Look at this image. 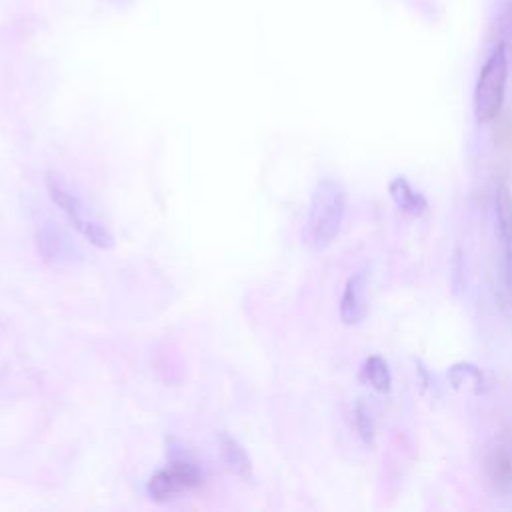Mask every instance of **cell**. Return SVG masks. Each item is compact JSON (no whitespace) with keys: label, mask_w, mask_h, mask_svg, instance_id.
I'll list each match as a JSON object with an SVG mask.
<instances>
[{"label":"cell","mask_w":512,"mask_h":512,"mask_svg":"<svg viewBox=\"0 0 512 512\" xmlns=\"http://www.w3.org/2000/svg\"><path fill=\"white\" fill-rule=\"evenodd\" d=\"M346 212V192L338 180L324 178L314 186L308 218L304 226V242L310 250L328 248L342 228Z\"/></svg>","instance_id":"obj_1"},{"label":"cell","mask_w":512,"mask_h":512,"mask_svg":"<svg viewBox=\"0 0 512 512\" xmlns=\"http://www.w3.org/2000/svg\"><path fill=\"white\" fill-rule=\"evenodd\" d=\"M506 80H508V48L498 42L486 62L482 64V70L478 74L474 94H472V108L474 118L480 124L492 122L504 104L506 94Z\"/></svg>","instance_id":"obj_2"},{"label":"cell","mask_w":512,"mask_h":512,"mask_svg":"<svg viewBox=\"0 0 512 512\" xmlns=\"http://www.w3.org/2000/svg\"><path fill=\"white\" fill-rule=\"evenodd\" d=\"M46 186H48V194L52 198V202L64 212V216L68 218V222L94 246L98 248H110L114 244L112 234L108 232L106 226H102L98 220L92 218V214L88 212V208L84 206V202L56 176V174H48L46 178Z\"/></svg>","instance_id":"obj_3"},{"label":"cell","mask_w":512,"mask_h":512,"mask_svg":"<svg viewBox=\"0 0 512 512\" xmlns=\"http://www.w3.org/2000/svg\"><path fill=\"white\" fill-rule=\"evenodd\" d=\"M202 482L200 468L188 458H172L170 468L158 470L148 480V496L156 502H166L180 492H186Z\"/></svg>","instance_id":"obj_4"},{"label":"cell","mask_w":512,"mask_h":512,"mask_svg":"<svg viewBox=\"0 0 512 512\" xmlns=\"http://www.w3.org/2000/svg\"><path fill=\"white\" fill-rule=\"evenodd\" d=\"M494 216L500 242V266L502 284L506 292H512V192L506 184H498L494 192Z\"/></svg>","instance_id":"obj_5"},{"label":"cell","mask_w":512,"mask_h":512,"mask_svg":"<svg viewBox=\"0 0 512 512\" xmlns=\"http://www.w3.org/2000/svg\"><path fill=\"white\" fill-rule=\"evenodd\" d=\"M366 284H368V270H356L344 286L340 298V320L346 326H356L366 316Z\"/></svg>","instance_id":"obj_6"},{"label":"cell","mask_w":512,"mask_h":512,"mask_svg":"<svg viewBox=\"0 0 512 512\" xmlns=\"http://www.w3.org/2000/svg\"><path fill=\"white\" fill-rule=\"evenodd\" d=\"M216 440H218V450H220V458H222L224 466L238 478H242L246 482L252 480V462H250L246 450L242 448V444L226 432H220Z\"/></svg>","instance_id":"obj_7"},{"label":"cell","mask_w":512,"mask_h":512,"mask_svg":"<svg viewBox=\"0 0 512 512\" xmlns=\"http://www.w3.org/2000/svg\"><path fill=\"white\" fill-rule=\"evenodd\" d=\"M388 194L396 208L408 216H422L428 208L426 198L404 176H396L390 180Z\"/></svg>","instance_id":"obj_8"},{"label":"cell","mask_w":512,"mask_h":512,"mask_svg":"<svg viewBox=\"0 0 512 512\" xmlns=\"http://www.w3.org/2000/svg\"><path fill=\"white\" fill-rule=\"evenodd\" d=\"M360 378L364 384L380 394H388L392 388V372L388 368V362L380 354H372L364 360L360 368Z\"/></svg>","instance_id":"obj_9"},{"label":"cell","mask_w":512,"mask_h":512,"mask_svg":"<svg viewBox=\"0 0 512 512\" xmlns=\"http://www.w3.org/2000/svg\"><path fill=\"white\" fill-rule=\"evenodd\" d=\"M448 380L452 388L460 390L464 386H470L474 394H482L486 390V378L482 368H478L472 362H456L448 368Z\"/></svg>","instance_id":"obj_10"},{"label":"cell","mask_w":512,"mask_h":512,"mask_svg":"<svg viewBox=\"0 0 512 512\" xmlns=\"http://www.w3.org/2000/svg\"><path fill=\"white\" fill-rule=\"evenodd\" d=\"M38 250L46 260L60 262L62 258L68 256V242L58 230H54L50 226H44L38 232Z\"/></svg>","instance_id":"obj_11"},{"label":"cell","mask_w":512,"mask_h":512,"mask_svg":"<svg viewBox=\"0 0 512 512\" xmlns=\"http://www.w3.org/2000/svg\"><path fill=\"white\" fill-rule=\"evenodd\" d=\"M354 422H356V430H358V436L362 438V442L366 446H372L374 438H376V416H374V410H372V406L366 398H360L356 402Z\"/></svg>","instance_id":"obj_12"},{"label":"cell","mask_w":512,"mask_h":512,"mask_svg":"<svg viewBox=\"0 0 512 512\" xmlns=\"http://www.w3.org/2000/svg\"><path fill=\"white\" fill-rule=\"evenodd\" d=\"M488 472L494 482L512 480V448L510 446H498L492 450L488 458Z\"/></svg>","instance_id":"obj_13"},{"label":"cell","mask_w":512,"mask_h":512,"mask_svg":"<svg viewBox=\"0 0 512 512\" xmlns=\"http://www.w3.org/2000/svg\"><path fill=\"white\" fill-rule=\"evenodd\" d=\"M452 284H454V290H460V280L458 276H462V270H464V260H462V248H456L454 250V260H452Z\"/></svg>","instance_id":"obj_14"}]
</instances>
